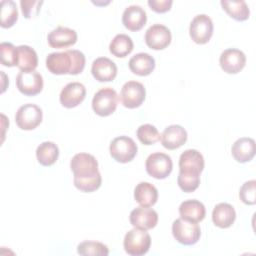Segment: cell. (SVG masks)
<instances>
[{
    "instance_id": "cell-8",
    "label": "cell",
    "mask_w": 256,
    "mask_h": 256,
    "mask_svg": "<svg viewBox=\"0 0 256 256\" xmlns=\"http://www.w3.org/2000/svg\"><path fill=\"white\" fill-rule=\"evenodd\" d=\"M70 168L74 174V178H89L100 173L96 158L88 153L74 155L70 162Z\"/></svg>"
},
{
    "instance_id": "cell-18",
    "label": "cell",
    "mask_w": 256,
    "mask_h": 256,
    "mask_svg": "<svg viewBox=\"0 0 256 256\" xmlns=\"http://www.w3.org/2000/svg\"><path fill=\"white\" fill-rule=\"evenodd\" d=\"M47 41L52 48H67L77 42V33L68 27L59 26L48 34Z\"/></svg>"
},
{
    "instance_id": "cell-23",
    "label": "cell",
    "mask_w": 256,
    "mask_h": 256,
    "mask_svg": "<svg viewBox=\"0 0 256 256\" xmlns=\"http://www.w3.org/2000/svg\"><path fill=\"white\" fill-rule=\"evenodd\" d=\"M129 69L138 76H147L155 68V59L148 53H137L129 60Z\"/></svg>"
},
{
    "instance_id": "cell-15",
    "label": "cell",
    "mask_w": 256,
    "mask_h": 256,
    "mask_svg": "<svg viewBox=\"0 0 256 256\" xmlns=\"http://www.w3.org/2000/svg\"><path fill=\"white\" fill-rule=\"evenodd\" d=\"M86 96V88L80 82H70L66 84L59 96L60 103L66 108H74L78 106Z\"/></svg>"
},
{
    "instance_id": "cell-28",
    "label": "cell",
    "mask_w": 256,
    "mask_h": 256,
    "mask_svg": "<svg viewBox=\"0 0 256 256\" xmlns=\"http://www.w3.org/2000/svg\"><path fill=\"white\" fill-rule=\"evenodd\" d=\"M220 4L223 10L236 21H245L250 16L249 7L247 3L243 0H239V1L222 0Z\"/></svg>"
},
{
    "instance_id": "cell-35",
    "label": "cell",
    "mask_w": 256,
    "mask_h": 256,
    "mask_svg": "<svg viewBox=\"0 0 256 256\" xmlns=\"http://www.w3.org/2000/svg\"><path fill=\"white\" fill-rule=\"evenodd\" d=\"M101 182L102 177L100 173L89 178H74L75 187L78 190L86 193H90L99 189L101 186Z\"/></svg>"
},
{
    "instance_id": "cell-20",
    "label": "cell",
    "mask_w": 256,
    "mask_h": 256,
    "mask_svg": "<svg viewBox=\"0 0 256 256\" xmlns=\"http://www.w3.org/2000/svg\"><path fill=\"white\" fill-rule=\"evenodd\" d=\"M147 21L145 10L139 5L128 6L122 14V23L130 31L141 30Z\"/></svg>"
},
{
    "instance_id": "cell-38",
    "label": "cell",
    "mask_w": 256,
    "mask_h": 256,
    "mask_svg": "<svg viewBox=\"0 0 256 256\" xmlns=\"http://www.w3.org/2000/svg\"><path fill=\"white\" fill-rule=\"evenodd\" d=\"M149 7L156 13H165L171 9L172 0H149Z\"/></svg>"
},
{
    "instance_id": "cell-19",
    "label": "cell",
    "mask_w": 256,
    "mask_h": 256,
    "mask_svg": "<svg viewBox=\"0 0 256 256\" xmlns=\"http://www.w3.org/2000/svg\"><path fill=\"white\" fill-rule=\"evenodd\" d=\"M163 147L174 150L181 147L187 141V132L180 125H170L164 129L160 137Z\"/></svg>"
},
{
    "instance_id": "cell-10",
    "label": "cell",
    "mask_w": 256,
    "mask_h": 256,
    "mask_svg": "<svg viewBox=\"0 0 256 256\" xmlns=\"http://www.w3.org/2000/svg\"><path fill=\"white\" fill-rule=\"evenodd\" d=\"M146 90L142 83L138 81L126 82L120 92V101L124 107L133 109L139 107L145 100Z\"/></svg>"
},
{
    "instance_id": "cell-26",
    "label": "cell",
    "mask_w": 256,
    "mask_h": 256,
    "mask_svg": "<svg viewBox=\"0 0 256 256\" xmlns=\"http://www.w3.org/2000/svg\"><path fill=\"white\" fill-rule=\"evenodd\" d=\"M17 51V67L21 71H34L38 65V56L36 51L28 45L18 46Z\"/></svg>"
},
{
    "instance_id": "cell-32",
    "label": "cell",
    "mask_w": 256,
    "mask_h": 256,
    "mask_svg": "<svg viewBox=\"0 0 256 256\" xmlns=\"http://www.w3.org/2000/svg\"><path fill=\"white\" fill-rule=\"evenodd\" d=\"M138 140L144 145H152L160 140V133L157 128L151 124H143L136 131Z\"/></svg>"
},
{
    "instance_id": "cell-2",
    "label": "cell",
    "mask_w": 256,
    "mask_h": 256,
    "mask_svg": "<svg viewBox=\"0 0 256 256\" xmlns=\"http://www.w3.org/2000/svg\"><path fill=\"white\" fill-rule=\"evenodd\" d=\"M151 237L146 230L138 228L129 230L124 237L123 247L127 254L131 256H141L149 251Z\"/></svg>"
},
{
    "instance_id": "cell-21",
    "label": "cell",
    "mask_w": 256,
    "mask_h": 256,
    "mask_svg": "<svg viewBox=\"0 0 256 256\" xmlns=\"http://www.w3.org/2000/svg\"><path fill=\"white\" fill-rule=\"evenodd\" d=\"M233 158L239 163L249 162L255 155V141L249 137L237 139L231 148Z\"/></svg>"
},
{
    "instance_id": "cell-14",
    "label": "cell",
    "mask_w": 256,
    "mask_h": 256,
    "mask_svg": "<svg viewBox=\"0 0 256 256\" xmlns=\"http://www.w3.org/2000/svg\"><path fill=\"white\" fill-rule=\"evenodd\" d=\"M129 220L133 227L147 231L157 225L158 214L152 208L140 206L131 211Z\"/></svg>"
},
{
    "instance_id": "cell-30",
    "label": "cell",
    "mask_w": 256,
    "mask_h": 256,
    "mask_svg": "<svg viewBox=\"0 0 256 256\" xmlns=\"http://www.w3.org/2000/svg\"><path fill=\"white\" fill-rule=\"evenodd\" d=\"M18 19L17 5L12 0L1 1V27L10 28Z\"/></svg>"
},
{
    "instance_id": "cell-5",
    "label": "cell",
    "mask_w": 256,
    "mask_h": 256,
    "mask_svg": "<svg viewBox=\"0 0 256 256\" xmlns=\"http://www.w3.org/2000/svg\"><path fill=\"white\" fill-rule=\"evenodd\" d=\"M111 157L119 163H128L136 156L138 147L134 140L122 135L114 138L109 147Z\"/></svg>"
},
{
    "instance_id": "cell-4",
    "label": "cell",
    "mask_w": 256,
    "mask_h": 256,
    "mask_svg": "<svg viewBox=\"0 0 256 256\" xmlns=\"http://www.w3.org/2000/svg\"><path fill=\"white\" fill-rule=\"evenodd\" d=\"M172 234L177 242L189 246L198 242L201 236V229L196 222L178 218L172 224Z\"/></svg>"
},
{
    "instance_id": "cell-22",
    "label": "cell",
    "mask_w": 256,
    "mask_h": 256,
    "mask_svg": "<svg viewBox=\"0 0 256 256\" xmlns=\"http://www.w3.org/2000/svg\"><path fill=\"white\" fill-rule=\"evenodd\" d=\"M179 214L180 218L190 221V222H200L204 219L206 214L205 206L202 202L190 199L183 201L179 206Z\"/></svg>"
},
{
    "instance_id": "cell-6",
    "label": "cell",
    "mask_w": 256,
    "mask_h": 256,
    "mask_svg": "<svg viewBox=\"0 0 256 256\" xmlns=\"http://www.w3.org/2000/svg\"><path fill=\"white\" fill-rule=\"evenodd\" d=\"M147 173L155 179H165L168 177L173 168V162L169 155L156 152L150 154L145 163Z\"/></svg>"
},
{
    "instance_id": "cell-7",
    "label": "cell",
    "mask_w": 256,
    "mask_h": 256,
    "mask_svg": "<svg viewBox=\"0 0 256 256\" xmlns=\"http://www.w3.org/2000/svg\"><path fill=\"white\" fill-rule=\"evenodd\" d=\"M43 113L39 106L27 103L19 107L15 114V122L22 130H33L42 122Z\"/></svg>"
},
{
    "instance_id": "cell-12",
    "label": "cell",
    "mask_w": 256,
    "mask_h": 256,
    "mask_svg": "<svg viewBox=\"0 0 256 256\" xmlns=\"http://www.w3.org/2000/svg\"><path fill=\"white\" fill-rule=\"evenodd\" d=\"M171 32L162 24H153L145 33V43L153 50H163L171 43Z\"/></svg>"
},
{
    "instance_id": "cell-17",
    "label": "cell",
    "mask_w": 256,
    "mask_h": 256,
    "mask_svg": "<svg viewBox=\"0 0 256 256\" xmlns=\"http://www.w3.org/2000/svg\"><path fill=\"white\" fill-rule=\"evenodd\" d=\"M91 73L99 82H109L115 79L117 75V66L107 57H99L92 63Z\"/></svg>"
},
{
    "instance_id": "cell-29",
    "label": "cell",
    "mask_w": 256,
    "mask_h": 256,
    "mask_svg": "<svg viewBox=\"0 0 256 256\" xmlns=\"http://www.w3.org/2000/svg\"><path fill=\"white\" fill-rule=\"evenodd\" d=\"M134 48L133 41L126 34H117L109 44V51L118 58H124L132 52Z\"/></svg>"
},
{
    "instance_id": "cell-13",
    "label": "cell",
    "mask_w": 256,
    "mask_h": 256,
    "mask_svg": "<svg viewBox=\"0 0 256 256\" xmlns=\"http://www.w3.org/2000/svg\"><path fill=\"white\" fill-rule=\"evenodd\" d=\"M219 64L224 72L228 74H236L244 68L246 64V56L239 49L228 48L221 53Z\"/></svg>"
},
{
    "instance_id": "cell-11",
    "label": "cell",
    "mask_w": 256,
    "mask_h": 256,
    "mask_svg": "<svg viewBox=\"0 0 256 256\" xmlns=\"http://www.w3.org/2000/svg\"><path fill=\"white\" fill-rule=\"evenodd\" d=\"M18 90L26 96L39 94L43 89V77L37 71H20L16 77Z\"/></svg>"
},
{
    "instance_id": "cell-25",
    "label": "cell",
    "mask_w": 256,
    "mask_h": 256,
    "mask_svg": "<svg viewBox=\"0 0 256 256\" xmlns=\"http://www.w3.org/2000/svg\"><path fill=\"white\" fill-rule=\"evenodd\" d=\"M135 201L142 207L153 206L158 199V191L149 182H140L134 189Z\"/></svg>"
},
{
    "instance_id": "cell-34",
    "label": "cell",
    "mask_w": 256,
    "mask_h": 256,
    "mask_svg": "<svg viewBox=\"0 0 256 256\" xmlns=\"http://www.w3.org/2000/svg\"><path fill=\"white\" fill-rule=\"evenodd\" d=\"M177 183L183 192H193L199 187L200 174H188L179 172L177 177Z\"/></svg>"
},
{
    "instance_id": "cell-1",
    "label": "cell",
    "mask_w": 256,
    "mask_h": 256,
    "mask_svg": "<svg viewBox=\"0 0 256 256\" xmlns=\"http://www.w3.org/2000/svg\"><path fill=\"white\" fill-rule=\"evenodd\" d=\"M85 55L79 50L53 52L46 57L47 69L55 75H77L84 70Z\"/></svg>"
},
{
    "instance_id": "cell-3",
    "label": "cell",
    "mask_w": 256,
    "mask_h": 256,
    "mask_svg": "<svg viewBox=\"0 0 256 256\" xmlns=\"http://www.w3.org/2000/svg\"><path fill=\"white\" fill-rule=\"evenodd\" d=\"M117 104L118 95L111 87H105L98 90L92 99V109L101 117H106L114 113Z\"/></svg>"
},
{
    "instance_id": "cell-9",
    "label": "cell",
    "mask_w": 256,
    "mask_h": 256,
    "mask_svg": "<svg viewBox=\"0 0 256 256\" xmlns=\"http://www.w3.org/2000/svg\"><path fill=\"white\" fill-rule=\"evenodd\" d=\"M191 39L197 44H206L213 35L212 19L206 14L196 15L189 27Z\"/></svg>"
},
{
    "instance_id": "cell-36",
    "label": "cell",
    "mask_w": 256,
    "mask_h": 256,
    "mask_svg": "<svg viewBox=\"0 0 256 256\" xmlns=\"http://www.w3.org/2000/svg\"><path fill=\"white\" fill-rule=\"evenodd\" d=\"M240 200L247 205H254L256 203V181H246L239 190Z\"/></svg>"
},
{
    "instance_id": "cell-24",
    "label": "cell",
    "mask_w": 256,
    "mask_h": 256,
    "mask_svg": "<svg viewBox=\"0 0 256 256\" xmlns=\"http://www.w3.org/2000/svg\"><path fill=\"white\" fill-rule=\"evenodd\" d=\"M236 219V212L229 203H219L212 211V221L219 228L230 227Z\"/></svg>"
},
{
    "instance_id": "cell-27",
    "label": "cell",
    "mask_w": 256,
    "mask_h": 256,
    "mask_svg": "<svg viewBox=\"0 0 256 256\" xmlns=\"http://www.w3.org/2000/svg\"><path fill=\"white\" fill-rule=\"evenodd\" d=\"M36 157L42 166H51L59 157V148L54 142H43L36 149Z\"/></svg>"
},
{
    "instance_id": "cell-33",
    "label": "cell",
    "mask_w": 256,
    "mask_h": 256,
    "mask_svg": "<svg viewBox=\"0 0 256 256\" xmlns=\"http://www.w3.org/2000/svg\"><path fill=\"white\" fill-rule=\"evenodd\" d=\"M0 53H1V64L7 67L17 66L18 51L12 43L2 42L0 44Z\"/></svg>"
},
{
    "instance_id": "cell-37",
    "label": "cell",
    "mask_w": 256,
    "mask_h": 256,
    "mask_svg": "<svg viewBox=\"0 0 256 256\" xmlns=\"http://www.w3.org/2000/svg\"><path fill=\"white\" fill-rule=\"evenodd\" d=\"M42 4L43 1H20L22 13L26 19H30L34 16H37Z\"/></svg>"
},
{
    "instance_id": "cell-31",
    "label": "cell",
    "mask_w": 256,
    "mask_h": 256,
    "mask_svg": "<svg viewBox=\"0 0 256 256\" xmlns=\"http://www.w3.org/2000/svg\"><path fill=\"white\" fill-rule=\"evenodd\" d=\"M77 252L83 256H107L109 254L108 247L98 241H84L77 246Z\"/></svg>"
},
{
    "instance_id": "cell-16",
    "label": "cell",
    "mask_w": 256,
    "mask_h": 256,
    "mask_svg": "<svg viewBox=\"0 0 256 256\" xmlns=\"http://www.w3.org/2000/svg\"><path fill=\"white\" fill-rule=\"evenodd\" d=\"M204 168L203 155L196 149L185 150L179 158V172L200 174Z\"/></svg>"
}]
</instances>
